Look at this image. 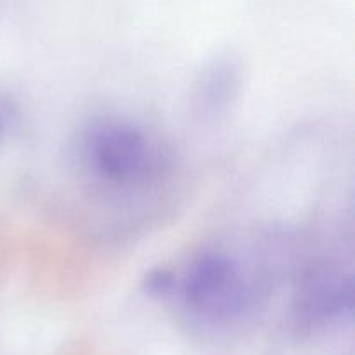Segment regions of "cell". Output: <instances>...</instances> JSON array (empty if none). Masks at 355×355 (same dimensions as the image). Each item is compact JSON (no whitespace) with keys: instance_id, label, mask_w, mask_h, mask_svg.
<instances>
[{"instance_id":"1","label":"cell","mask_w":355,"mask_h":355,"mask_svg":"<svg viewBox=\"0 0 355 355\" xmlns=\"http://www.w3.org/2000/svg\"><path fill=\"white\" fill-rule=\"evenodd\" d=\"M82 158L99 182L118 189L148 182L159 166V151L148 134L130 121H96L85 132Z\"/></svg>"},{"instance_id":"2","label":"cell","mask_w":355,"mask_h":355,"mask_svg":"<svg viewBox=\"0 0 355 355\" xmlns=\"http://www.w3.org/2000/svg\"><path fill=\"white\" fill-rule=\"evenodd\" d=\"M173 293L193 318L208 326L231 324L250 307V291L239 263L225 252L208 250L187 267Z\"/></svg>"},{"instance_id":"3","label":"cell","mask_w":355,"mask_h":355,"mask_svg":"<svg viewBox=\"0 0 355 355\" xmlns=\"http://www.w3.org/2000/svg\"><path fill=\"white\" fill-rule=\"evenodd\" d=\"M352 312V283L349 277L322 272L309 281L297 300L295 314L300 324L318 328Z\"/></svg>"},{"instance_id":"4","label":"cell","mask_w":355,"mask_h":355,"mask_svg":"<svg viewBox=\"0 0 355 355\" xmlns=\"http://www.w3.org/2000/svg\"><path fill=\"white\" fill-rule=\"evenodd\" d=\"M175 281L177 276H173V272L166 269H156L151 272L146 274L144 279V290L148 291V295L155 298H163L168 297L175 290Z\"/></svg>"},{"instance_id":"5","label":"cell","mask_w":355,"mask_h":355,"mask_svg":"<svg viewBox=\"0 0 355 355\" xmlns=\"http://www.w3.org/2000/svg\"><path fill=\"white\" fill-rule=\"evenodd\" d=\"M3 127H6V120H3L2 107H0V137H2V134H3Z\"/></svg>"}]
</instances>
